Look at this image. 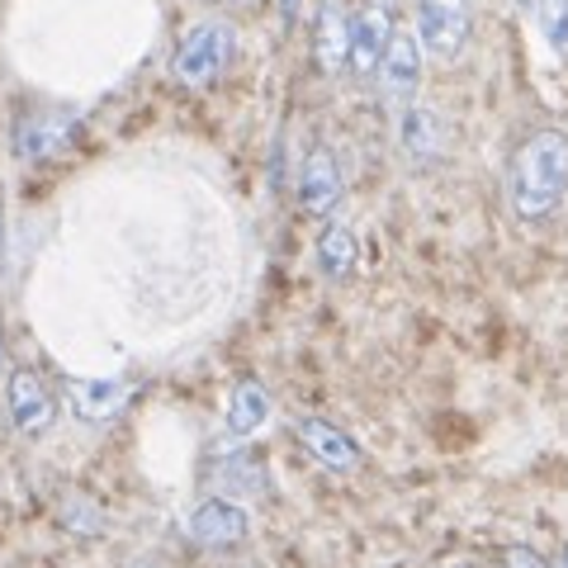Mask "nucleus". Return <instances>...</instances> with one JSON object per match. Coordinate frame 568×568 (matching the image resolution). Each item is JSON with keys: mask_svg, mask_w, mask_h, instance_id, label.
<instances>
[{"mask_svg": "<svg viewBox=\"0 0 568 568\" xmlns=\"http://www.w3.org/2000/svg\"><path fill=\"white\" fill-rule=\"evenodd\" d=\"M219 6H227V10H256L261 0H219Z\"/></svg>", "mask_w": 568, "mask_h": 568, "instance_id": "obj_21", "label": "nucleus"}, {"mask_svg": "<svg viewBox=\"0 0 568 568\" xmlns=\"http://www.w3.org/2000/svg\"><path fill=\"white\" fill-rule=\"evenodd\" d=\"M422 62L426 52L417 43V29H398L394 43H388L384 62H379V91L388 104H398V110H407V104H417V85H422Z\"/></svg>", "mask_w": 568, "mask_h": 568, "instance_id": "obj_10", "label": "nucleus"}, {"mask_svg": "<svg viewBox=\"0 0 568 568\" xmlns=\"http://www.w3.org/2000/svg\"><path fill=\"white\" fill-rule=\"evenodd\" d=\"M394 33H398V24H394V6H388V0H369L365 10L351 14V71L361 81L379 71Z\"/></svg>", "mask_w": 568, "mask_h": 568, "instance_id": "obj_9", "label": "nucleus"}, {"mask_svg": "<svg viewBox=\"0 0 568 568\" xmlns=\"http://www.w3.org/2000/svg\"><path fill=\"white\" fill-rule=\"evenodd\" d=\"M564 200H568V133L536 129L511 152L507 204L521 223H545L555 219Z\"/></svg>", "mask_w": 568, "mask_h": 568, "instance_id": "obj_1", "label": "nucleus"}, {"mask_svg": "<svg viewBox=\"0 0 568 568\" xmlns=\"http://www.w3.org/2000/svg\"><path fill=\"white\" fill-rule=\"evenodd\" d=\"M0 227H6V213H0Z\"/></svg>", "mask_w": 568, "mask_h": 568, "instance_id": "obj_26", "label": "nucleus"}, {"mask_svg": "<svg viewBox=\"0 0 568 568\" xmlns=\"http://www.w3.org/2000/svg\"><path fill=\"white\" fill-rule=\"evenodd\" d=\"M313 256H317V271L327 280H351L355 265H361V242L346 223H323V233L313 242Z\"/></svg>", "mask_w": 568, "mask_h": 568, "instance_id": "obj_15", "label": "nucleus"}, {"mask_svg": "<svg viewBox=\"0 0 568 568\" xmlns=\"http://www.w3.org/2000/svg\"><path fill=\"white\" fill-rule=\"evenodd\" d=\"M81 138V119L71 110H24L10 129V148L20 162L39 166V162H58L71 152V142Z\"/></svg>", "mask_w": 568, "mask_h": 568, "instance_id": "obj_4", "label": "nucleus"}, {"mask_svg": "<svg viewBox=\"0 0 568 568\" xmlns=\"http://www.w3.org/2000/svg\"><path fill=\"white\" fill-rule=\"evenodd\" d=\"M237 62V24L223 20V14H209V20H194L181 43L171 52V77L190 85V91H209L219 85Z\"/></svg>", "mask_w": 568, "mask_h": 568, "instance_id": "obj_2", "label": "nucleus"}, {"mask_svg": "<svg viewBox=\"0 0 568 568\" xmlns=\"http://www.w3.org/2000/svg\"><path fill=\"white\" fill-rule=\"evenodd\" d=\"M342 194H346V171H342V162H336V152L313 148L304 156V166H298V185H294L298 213H304V219H327L332 223Z\"/></svg>", "mask_w": 568, "mask_h": 568, "instance_id": "obj_8", "label": "nucleus"}, {"mask_svg": "<svg viewBox=\"0 0 568 568\" xmlns=\"http://www.w3.org/2000/svg\"><path fill=\"white\" fill-rule=\"evenodd\" d=\"M190 540L200 549H213V555H223V549H242L252 540V511L233 497H204L200 507L190 511Z\"/></svg>", "mask_w": 568, "mask_h": 568, "instance_id": "obj_6", "label": "nucleus"}, {"mask_svg": "<svg viewBox=\"0 0 568 568\" xmlns=\"http://www.w3.org/2000/svg\"><path fill=\"white\" fill-rule=\"evenodd\" d=\"M294 436L323 469H332V474H355L361 469V446H355V436L342 432L332 417H298Z\"/></svg>", "mask_w": 568, "mask_h": 568, "instance_id": "obj_11", "label": "nucleus"}, {"mask_svg": "<svg viewBox=\"0 0 568 568\" xmlns=\"http://www.w3.org/2000/svg\"><path fill=\"white\" fill-rule=\"evenodd\" d=\"M129 568H152V564H148V559H133V564H129Z\"/></svg>", "mask_w": 568, "mask_h": 568, "instance_id": "obj_24", "label": "nucleus"}, {"mask_svg": "<svg viewBox=\"0 0 568 568\" xmlns=\"http://www.w3.org/2000/svg\"><path fill=\"white\" fill-rule=\"evenodd\" d=\"M559 568H568V540L559 545Z\"/></svg>", "mask_w": 568, "mask_h": 568, "instance_id": "obj_23", "label": "nucleus"}, {"mask_svg": "<svg viewBox=\"0 0 568 568\" xmlns=\"http://www.w3.org/2000/svg\"><path fill=\"white\" fill-rule=\"evenodd\" d=\"M223 484H233V488H242V493H256V488L265 484V474L242 455V459H227V465H223Z\"/></svg>", "mask_w": 568, "mask_h": 568, "instance_id": "obj_18", "label": "nucleus"}, {"mask_svg": "<svg viewBox=\"0 0 568 568\" xmlns=\"http://www.w3.org/2000/svg\"><path fill=\"white\" fill-rule=\"evenodd\" d=\"M67 398L81 422H110L123 407V398H129V384L123 379H71Z\"/></svg>", "mask_w": 568, "mask_h": 568, "instance_id": "obj_14", "label": "nucleus"}, {"mask_svg": "<svg viewBox=\"0 0 568 568\" xmlns=\"http://www.w3.org/2000/svg\"><path fill=\"white\" fill-rule=\"evenodd\" d=\"M417 10V43L426 58L459 62L474 33V0H413Z\"/></svg>", "mask_w": 568, "mask_h": 568, "instance_id": "obj_3", "label": "nucleus"}, {"mask_svg": "<svg viewBox=\"0 0 568 568\" xmlns=\"http://www.w3.org/2000/svg\"><path fill=\"white\" fill-rule=\"evenodd\" d=\"M446 568H474V564H446Z\"/></svg>", "mask_w": 568, "mask_h": 568, "instance_id": "obj_25", "label": "nucleus"}, {"mask_svg": "<svg viewBox=\"0 0 568 568\" xmlns=\"http://www.w3.org/2000/svg\"><path fill=\"white\" fill-rule=\"evenodd\" d=\"M58 521H62V530H71V536H81V540L110 536V517H104V507L95 503V497H85V493H67L62 497Z\"/></svg>", "mask_w": 568, "mask_h": 568, "instance_id": "obj_17", "label": "nucleus"}, {"mask_svg": "<svg viewBox=\"0 0 568 568\" xmlns=\"http://www.w3.org/2000/svg\"><path fill=\"white\" fill-rule=\"evenodd\" d=\"M555 58H568V0H517Z\"/></svg>", "mask_w": 568, "mask_h": 568, "instance_id": "obj_16", "label": "nucleus"}, {"mask_svg": "<svg viewBox=\"0 0 568 568\" xmlns=\"http://www.w3.org/2000/svg\"><path fill=\"white\" fill-rule=\"evenodd\" d=\"M298 10H304V0H280V14H284V24H294V20H298Z\"/></svg>", "mask_w": 568, "mask_h": 568, "instance_id": "obj_20", "label": "nucleus"}, {"mask_svg": "<svg viewBox=\"0 0 568 568\" xmlns=\"http://www.w3.org/2000/svg\"><path fill=\"white\" fill-rule=\"evenodd\" d=\"M503 568H549V559L536 545H507L503 549Z\"/></svg>", "mask_w": 568, "mask_h": 568, "instance_id": "obj_19", "label": "nucleus"}, {"mask_svg": "<svg viewBox=\"0 0 568 568\" xmlns=\"http://www.w3.org/2000/svg\"><path fill=\"white\" fill-rule=\"evenodd\" d=\"M0 369H6V323H0Z\"/></svg>", "mask_w": 568, "mask_h": 568, "instance_id": "obj_22", "label": "nucleus"}, {"mask_svg": "<svg viewBox=\"0 0 568 568\" xmlns=\"http://www.w3.org/2000/svg\"><path fill=\"white\" fill-rule=\"evenodd\" d=\"M6 413L14 422V432L29 436V440H39L48 436L52 426H58V398H52V388L43 384L39 369H10V379H6Z\"/></svg>", "mask_w": 568, "mask_h": 568, "instance_id": "obj_5", "label": "nucleus"}, {"mask_svg": "<svg viewBox=\"0 0 568 568\" xmlns=\"http://www.w3.org/2000/svg\"><path fill=\"white\" fill-rule=\"evenodd\" d=\"M313 62L323 77H342L351 71V10L342 0H323L313 24Z\"/></svg>", "mask_w": 568, "mask_h": 568, "instance_id": "obj_12", "label": "nucleus"}, {"mask_svg": "<svg viewBox=\"0 0 568 568\" xmlns=\"http://www.w3.org/2000/svg\"><path fill=\"white\" fill-rule=\"evenodd\" d=\"M398 148L407 156V166L432 171L450 156V123L432 104H407L398 110Z\"/></svg>", "mask_w": 568, "mask_h": 568, "instance_id": "obj_7", "label": "nucleus"}, {"mask_svg": "<svg viewBox=\"0 0 568 568\" xmlns=\"http://www.w3.org/2000/svg\"><path fill=\"white\" fill-rule=\"evenodd\" d=\"M275 403L265 394L261 379H237L233 394H227V407H223V432L233 440H252L265 422H271Z\"/></svg>", "mask_w": 568, "mask_h": 568, "instance_id": "obj_13", "label": "nucleus"}]
</instances>
